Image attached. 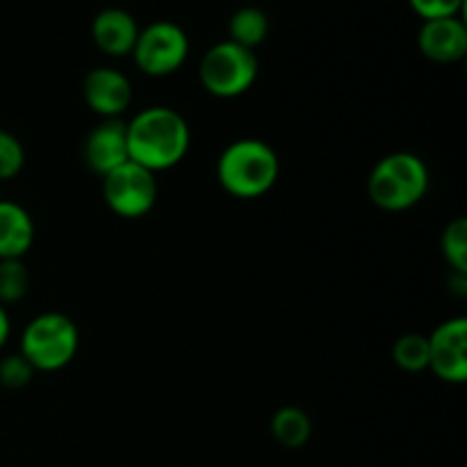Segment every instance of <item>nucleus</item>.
I'll return each instance as SVG.
<instances>
[{"mask_svg":"<svg viewBox=\"0 0 467 467\" xmlns=\"http://www.w3.org/2000/svg\"><path fill=\"white\" fill-rule=\"evenodd\" d=\"M128 153L132 162L149 171H169L182 162L192 144L185 117L167 105L141 109L126 123Z\"/></svg>","mask_w":467,"mask_h":467,"instance_id":"f257e3e1","label":"nucleus"},{"mask_svg":"<svg viewBox=\"0 0 467 467\" xmlns=\"http://www.w3.org/2000/svg\"><path fill=\"white\" fill-rule=\"evenodd\" d=\"M281 162L267 141L237 140L223 149L217 160V181L235 199H258L278 181Z\"/></svg>","mask_w":467,"mask_h":467,"instance_id":"f03ea898","label":"nucleus"},{"mask_svg":"<svg viewBox=\"0 0 467 467\" xmlns=\"http://www.w3.org/2000/svg\"><path fill=\"white\" fill-rule=\"evenodd\" d=\"M429 169L422 158L406 150L386 155L368 178V194L377 208L386 213H404L415 208L429 192Z\"/></svg>","mask_w":467,"mask_h":467,"instance_id":"7ed1b4c3","label":"nucleus"},{"mask_svg":"<svg viewBox=\"0 0 467 467\" xmlns=\"http://www.w3.org/2000/svg\"><path fill=\"white\" fill-rule=\"evenodd\" d=\"M80 333L68 315L48 310L27 322L21 333L18 354L35 368V372H59L78 354Z\"/></svg>","mask_w":467,"mask_h":467,"instance_id":"20e7f679","label":"nucleus"},{"mask_svg":"<svg viewBox=\"0 0 467 467\" xmlns=\"http://www.w3.org/2000/svg\"><path fill=\"white\" fill-rule=\"evenodd\" d=\"M258 78V57L254 50L233 41H219L205 50L199 64V80L217 99H237L254 87Z\"/></svg>","mask_w":467,"mask_h":467,"instance_id":"39448f33","label":"nucleus"},{"mask_svg":"<svg viewBox=\"0 0 467 467\" xmlns=\"http://www.w3.org/2000/svg\"><path fill=\"white\" fill-rule=\"evenodd\" d=\"M130 55L144 76L167 78L187 62L190 39L178 23L155 21L141 27Z\"/></svg>","mask_w":467,"mask_h":467,"instance_id":"423d86ee","label":"nucleus"},{"mask_svg":"<svg viewBox=\"0 0 467 467\" xmlns=\"http://www.w3.org/2000/svg\"><path fill=\"white\" fill-rule=\"evenodd\" d=\"M103 181V199L108 208L121 219H141L158 203V181L155 173L140 167L137 162H126L109 171Z\"/></svg>","mask_w":467,"mask_h":467,"instance_id":"0eeeda50","label":"nucleus"},{"mask_svg":"<svg viewBox=\"0 0 467 467\" xmlns=\"http://www.w3.org/2000/svg\"><path fill=\"white\" fill-rule=\"evenodd\" d=\"M429 369L445 383L467 381V319L442 322L429 336Z\"/></svg>","mask_w":467,"mask_h":467,"instance_id":"6e6552de","label":"nucleus"},{"mask_svg":"<svg viewBox=\"0 0 467 467\" xmlns=\"http://www.w3.org/2000/svg\"><path fill=\"white\" fill-rule=\"evenodd\" d=\"M82 160L96 176H108L121 164L130 162L128 153L126 121L121 119H103L99 126L87 132L82 141Z\"/></svg>","mask_w":467,"mask_h":467,"instance_id":"1a4fd4ad","label":"nucleus"},{"mask_svg":"<svg viewBox=\"0 0 467 467\" xmlns=\"http://www.w3.org/2000/svg\"><path fill=\"white\" fill-rule=\"evenodd\" d=\"M82 99L100 119H119L132 103V85L112 67L91 68L82 80Z\"/></svg>","mask_w":467,"mask_h":467,"instance_id":"9d476101","label":"nucleus"},{"mask_svg":"<svg viewBox=\"0 0 467 467\" xmlns=\"http://www.w3.org/2000/svg\"><path fill=\"white\" fill-rule=\"evenodd\" d=\"M418 46L427 59L436 64H454L467 55V27L463 18H433L420 27Z\"/></svg>","mask_w":467,"mask_h":467,"instance_id":"9b49d317","label":"nucleus"},{"mask_svg":"<svg viewBox=\"0 0 467 467\" xmlns=\"http://www.w3.org/2000/svg\"><path fill=\"white\" fill-rule=\"evenodd\" d=\"M140 36L135 16L121 7H108L96 14L91 23V39L100 53L109 57H126L132 53Z\"/></svg>","mask_w":467,"mask_h":467,"instance_id":"f8f14e48","label":"nucleus"},{"mask_svg":"<svg viewBox=\"0 0 467 467\" xmlns=\"http://www.w3.org/2000/svg\"><path fill=\"white\" fill-rule=\"evenodd\" d=\"M35 244V222L23 205L0 201V260H23Z\"/></svg>","mask_w":467,"mask_h":467,"instance_id":"ddd939ff","label":"nucleus"},{"mask_svg":"<svg viewBox=\"0 0 467 467\" xmlns=\"http://www.w3.org/2000/svg\"><path fill=\"white\" fill-rule=\"evenodd\" d=\"M272 436L285 450H301L308 445L310 436H313V422H310L308 413L296 406H283L274 413L272 418Z\"/></svg>","mask_w":467,"mask_h":467,"instance_id":"4468645a","label":"nucleus"},{"mask_svg":"<svg viewBox=\"0 0 467 467\" xmlns=\"http://www.w3.org/2000/svg\"><path fill=\"white\" fill-rule=\"evenodd\" d=\"M269 35V16L260 7H240L228 21V41L255 50Z\"/></svg>","mask_w":467,"mask_h":467,"instance_id":"2eb2a0df","label":"nucleus"},{"mask_svg":"<svg viewBox=\"0 0 467 467\" xmlns=\"http://www.w3.org/2000/svg\"><path fill=\"white\" fill-rule=\"evenodd\" d=\"M392 360L400 369L418 374L429 369V337L422 333H406L392 345Z\"/></svg>","mask_w":467,"mask_h":467,"instance_id":"dca6fc26","label":"nucleus"},{"mask_svg":"<svg viewBox=\"0 0 467 467\" xmlns=\"http://www.w3.org/2000/svg\"><path fill=\"white\" fill-rule=\"evenodd\" d=\"M30 292V272L23 260H0V306H12Z\"/></svg>","mask_w":467,"mask_h":467,"instance_id":"f3484780","label":"nucleus"},{"mask_svg":"<svg viewBox=\"0 0 467 467\" xmlns=\"http://www.w3.org/2000/svg\"><path fill=\"white\" fill-rule=\"evenodd\" d=\"M441 249L454 274L465 276L467 274V222L463 217L447 223L441 237Z\"/></svg>","mask_w":467,"mask_h":467,"instance_id":"a211bd4d","label":"nucleus"},{"mask_svg":"<svg viewBox=\"0 0 467 467\" xmlns=\"http://www.w3.org/2000/svg\"><path fill=\"white\" fill-rule=\"evenodd\" d=\"M26 167V149L21 140L0 128V181H12Z\"/></svg>","mask_w":467,"mask_h":467,"instance_id":"6ab92c4d","label":"nucleus"},{"mask_svg":"<svg viewBox=\"0 0 467 467\" xmlns=\"http://www.w3.org/2000/svg\"><path fill=\"white\" fill-rule=\"evenodd\" d=\"M35 368L21 354L5 356L0 360V386L5 390H23L35 379Z\"/></svg>","mask_w":467,"mask_h":467,"instance_id":"aec40b11","label":"nucleus"},{"mask_svg":"<svg viewBox=\"0 0 467 467\" xmlns=\"http://www.w3.org/2000/svg\"><path fill=\"white\" fill-rule=\"evenodd\" d=\"M409 3L422 21H433V18L459 16L465 0H409Z\"/></svg>","mask_w":467,"mask_h":467,"instance_id":"412c9836","label":"nucleus"},{"mask_svg":"<svg viewBox=\"0 0 467 467\" xmlns=\"http://www.w3.org/2000/svg\"><path fill=\"white\" fill-rule=\"evenodd\" d=\"M9 333H12V322H9V315L5 306H0V349L7 345Z\"/></svg>","mask_w":467,"mask_h":467,"instance_id":"4be33fe9","label":"nucleus"}]
</instances>
